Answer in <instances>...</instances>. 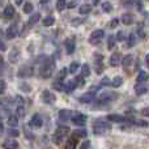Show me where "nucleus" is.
Here are the masks:
<instances>
[{"instance_id": "f257e3e1", "label": "nucleus", "mask_w": 149, "mask_h": 149, "mask_svg": "<svg viewBox=\"0 0 149 149\" xmlns=\"http://www.w3.org/2000/svg\"><path fill=\"white\" fill-rule=\"evenodd\" d=\"M55 71V62L52 58H46L45 62H42L41 68H39V76L42 79H49L52 76Z\"/></svg>"}, {"instance_id": "f03ea898", "label": "nucleus", "mask_w": 149, "mask_h": 149, "mask_svg": "<svg viewBox=\"0 0 149 149\" xmlns=\"http://www.w3.org/2000/svg\"><path fill=\"white\" fill-rule=\"evenodd\" d=\"M109 131H111V124L107 123V122H103L101 119L94 122L93 124V134L97 135V136H102V135H106Z\"/></svg>"}, {"instance_id": "7ed1b4c3", "label": "nucleus", "mask_w": 149, "mask_h": 149, "mask_svg": "<svg viewBox=\"0 0 149 149\" xmlns=\"http://www.w3.org/2000/svg\"><path fill=\"white\" fill-rule=\"evenodd\" d=\"M70 135V127L68 126H59L54 132V136H52V140H54L55 144L59 145L62 143V140L64 139L65 136Z\"/></svg>"}, {"instance_id": "20e7f679", "label": "nucleus", "mask_w": 149, "mask_h": 149, "mask_svg": "<svg viewBox=\"0 0 149 149\" xmlns=\"http://www.w3.org/2000/svg\"><path fill=\"white\" fill-rule=\"evenodd\" d=\"M41 100H42V102L46 103V105H54V103L56 102V95L50 92L49 89H45L41 94Z\"/></svg>"}, {"instance_id": "39448f33", "label": "nucleus", "mask_w": 149, "mask_h": 149, "mask_svg": "<svg viewBox=\"0 0 149 149\" xmlns=\"http://www.w3.org/2000/svg\"><path fill=\"white\" fill-rule=\"evenodd\" d=\"M116 98H118V94L115 92H103L98 97V103H109Z\"/></svg>"}, {"instance_id": "423d86ee", "label": "nucleus", "mask_w": 149, "mask_h": 149, "mask_svg": "<svg viewBox=\"0 0 149 149\" xmlns=\"http://www.w3.org/2000/svg\"><path fill=\"white\" fill-rule=\"evenodd\" d=\"M94 72L101 74L103 72V55L95 52L94 54Z\"/></svg>"}, {"instance_id": "0eeeda50", "label": "nucleus", "mask_w": 149, "mask_h": 149, "mask_svg": "<svg viewBox=\"0 0 149 149\" xmlns=\"http://www.w3.org/2000/svg\"><path fill=\"white\" fill-rule=\"evenodd\" d=\"M103 36H105V31H103L102 29H97V30H93L92 34L89 36V43H92V45L100 43V41L103 38Z\"/></svg>"}, {"instance_id": "6e6552de", "label": "nucleus", "mask_w": 149, "mask_h": 149, "mask_svg": "<svg viewBox=\"0 0 149 149\" xmlns=\"http://www.w3.org/2000/svg\"><path fill=\"white\" fill-rule=\"evenodd\" d=\"M8 102L9 100L4 98V100H0V119H4V118H9L10 116V110L8 107Z\"/></svg>"}, {"instance_id": "1a4fd4ad", "label": "nucleus", "mask_w": 149, "mask_h": 149, "mask_svg": "<svg viewBox=\"0 0 149 149\" xmlns=\"http://www.w3.org/2000/svg\"><path fill=\"white\" fill-rule=\"evenodd\" d=\"M71 122H72V124H74V126H84L86 123V115L82 113H73Z\"/></svg>"}, {"instance_id": "9d476101", "label": "nucleus", "mask_w": 149, "mask_h": 149, "mask_svg": "<svg viewBox=\"0 0 149 149\" xmlns=\"http://www.w3.org/2000/svg\"><path fill=\"white\" fill-rule=\"evenodd\" d=\"M18 34V26L17 24H12V25H9L7 28V30H5V38L7 39H13L16 38Z\"/></svg>"}, {"instance_id": "9b49d317", "label": "nucleus", "mask_w": 149, "mask_h": 149, "mask_svg": "<svg viewBox=\"0 0 149 149\" xmlns=\"http://www.w3.org/2000/svg\"><path fill=\"white\" fill-rule=\"evenodd\" d=\"M33 72H34L33 67H31V65L25 64V65H22V67L18 70L17 76L18 77H30V76H33Z\"/></svg>"}, {"instance_id": "f8f14e48", "label": "nucleus", "mask_w": 149, "mask_h": 149, "mask_svg": "<svg viewBox=\"0 0 149 149\" xmlns=\"http://www.w3.org/2000/svg\"><path fill=\"white\" fill-rule=\"evenodd\" d=\"M42 124H43V119H42V116L39 115V114H34V115L31 116L30 122H29V126H30L31 128H41Z\"/></svg>"}, {"instance_id": "ddd939ff", "label": "nucleus", "mask_w": 149, "mask_h": 149, "mask_svg": "<svg viewBox=\"0 0 149 149\" xmlns=\"http://www.w3.org/2000/svg\"><path fill=\"white\" fill-rule=\"evenodd\" d=\"M64 47H65V51H67L68 55H72L76 50V42H74L73 38H67L64 41Z\"/></svg>"}, {"instance_id": "4468645a", "label": "nucleus", "mask_w": 149, "mask_h": 149, "mask_svg": "<svg viewBox=\"0 0 149 149\" xmlns=\"http://www.w3.org/2000/svg\"><path fill=\"white\" fill-rule=\"evenodd\" d=\"M18 59H20V50H18L17 47H13L9 51L8 60H9V63H12V64H16V63L18 62Z\"/></svg>"}, {"instance_id": "2eb2a0df", "label": "nucleus", "mask_w": 149, "mask_h": 149, "mask_svg": "<svg viewBox=\"0 0 149 149\" xmlns=\"http://www.w3.org/2000/svg\"><path fill=\"white\" fill-rule=\"evenodd\" d=\"M94 97H95V92L94 90H89V92L84 93V94L79 98V101L82 103H90L93 100H94Z\"/></svg>"}, {"instance_id": "dca6fc26", "label": "nucleus", "mask_w": 149, "mask_h": 149, "mask_svg": "<svg viewBox=\"0 0 149 149\" xmlns=\"http://www.w3.org/2000/svg\"><path fill=\"white\" fill-rule=\"evenodd\" d=\"M72 116H73V111H71V110H65V109L60 110V111H59V114H58V118H59L62 122H67V120H70V119H72Z\"/></svg>"}, {"instance_id": "f3484780", "label": "nucleus", "mask_w": 149, "mask_h": 149, "mask_svg": "<svg viewBox=\"0 0 149 149\" xmlns=\"http://www.w3.org/2000/svg\"><path fill=\"white\" fill-rule=\"evenodd\" d=\"M107 120L113 122V123H123V122H127V118L123 115H119V114H109Z\"/></svg>"}, {"instance_id": "a211bd4d", "label": "nucleus", "mask_w": 149, "mask_h": 149, "mask_svg": "<svg viewBox=\"0 0 149 149\" xmlns=\"http://www.w3.org/2000/svg\"><path fill=\"white\" fill-rule=\"evenodd\" d=\"M122 60H123L122 55L119 52H114L110 56V65L111 67H118L119 64H122Z\"/></svg>"}, {"instance_id": "6ab92c4d", "label": "nucleus", "mask_w": 149, "mask_h": 149, "mask_svg": "<svg viewBox=\"0 0 149 149\" xmlns=\"http://www.w3.org/2000/svg\"><path fill=\"white\" fill-rule=\"evenodd\" d=\"M132 64H134V56H132V55H126V56L123 58V60H122V65H123V68L126 71H128Z\"/></svg>"}, {"instance_id": "aec40b11", "label": "nucleus", "mask_w": 149, "mask_h": 149, "mask_svg": "<svg viewBox=\"0 0 149 149\" xmlns=\"http://www.w3.org/2000/svg\"><path fill=\"white\" fill-rule=\"evenodd\" d=\"M17 147H18V143L15 139H7L3 143V148L4 149H17Z\"/></svg>"}, {"instance_id": "412c9836", "label": "nucleus", "mask_w": 149, "mask_h": 149, "mask_svg": "<svg viewBox=\"0 0 149 149\" xmlns=\"http://www.w3.org/2000/svg\"><path fill=\"white\" fill-rule=\"evenodd\" d=\"M41 20V13H33V15L30 16V18H29L28 20V24H26V26H28V28H31V26L33 25H36L37 22H38V21Z\"/></svg>"}, {"instance_id": "4be33fe9", "label": "nucleus", "mask_w": 149, "mask_h": 149, "mask_svg": "<svg viewBox=\"0 0 149 149\" xmlns=\"http://www.w3.org/2000/svg\"><path fill=\"white\" fill-rule=\"evenodd\" d=\"M149 80V73L145 71H140L136 77V84H145V81Z\"/></svg>"}, {"instance_id": "5701e85b", "label": "nucleus", "mask_w": 149, "mask_h": 149, "mask_svg": "<svg viewBox=\"0 0 149 149\" xmlns=\"http://www.w3.org/2000/svg\"><path fill=\"white\" fill-rule=\"evenodd\" d=\"M122 24H124V25H132L134 24V21H135V18H134V16L131 15V13H124V15H122Z\"/></svg>"}, {"instance_id": "b1692460", "label": "nucleus", "mask_w": 149, "mask_h": 149, "mask_svg": "<svg viewBox=\"0 0 149 149\" xmlns=\"http://www.w3.org/2000/svg\"><path fill=\"white\" fill-rule=\"evenodd\" d=\"M3 15H4V17L5 18H12L13 16H15V8H13V5H10V4H8L7 7L4 8V10H3Z\"/></svg>"}, {"instance_id": "393cba45", "label": "nucleus", "mask_w": 149, "mask_h": 149, "mask_svg": "<svg viewBox=\"0 0 149 149\" xmlns=\"http://www.w3.org/2000/svg\"><path fill=\"white\" fill-rule=\"evenodd\" d=\"M77 143H79V139H77V137H74L73 135H72V136L68 139V141H67V144H65V148L64 149H76Z\"/></svg>"}, {"instance_id": "a878e982", "label": "nucleus", "mask_w": 149, "mask_h": 149, "mask_svg": "<svg viewBox=\"0 0 149 149\" xmlns=\"http://www.w3.org/2000/svg\"><path fill=\"white\" fill-rule=\"evenodd\" d=\"M135 92H136L137 95L145 94V93L148 92V86L145 84H136L135 85Z\"/></svg>"}, {"instance_id": "bb28decb", "label": "nucleus", "mask_w": 149, "mask_h": 149, "mask_svg": "<svg viewBox=\"0 0 149 149\" xmlns=\"http://www.w3.org/2000/svg\"><path fill=\"white\" fill-rule=\"evenodd\" d=\"M8 124H9L13 130L17 128V126H18V116L16 115V114H10V116L8 118Z\"/></svg>"}, {"instance_id": "cd10ccee", "label": "nucleus", "mask_w": 149, "mask_h": 149, "mask_svg": "<svg viewBox=\"0 0 149 149\" xmlns=\"http://www.w3.org/2000/svg\"><path fill=\"white\" fill-rule=\"evenodd\" d=\"M90 10H92L90 4H82V5H80V8H79L80 15H88V13H90Z\"/></svg>"}, {"instance_id": "c85d7f7f", "label": "nucleus", "mask_w": 149, "mask_h": 149, "mask_svg": "<svg viewBox=\"0 0 149 149\" xmlns=\"http://www.w3.org/2000/svg\"><path fill=\"white\" fill-rule=\"evenodd\" d=\"M74 89H76V84H74L73 80H71V81L65 82V90H64L65 93H68V94H70V93H72Z\"/></svg>"}, {"instance_id": "c756f323", "label": "nucleus", "mask_w": 149, "mask_h": 149, "mask_svg": "<svg viewBox=\"0 0 149 149\" xmlns=\"http://www.w3.org/2000/svg\"><path fill=\"white\" fill-rule=\"evenodd\" d=\"M33 9H34V7H33V3L31 1H26V3H24V7H22V10H24V13H31L33 12Z\"/></svg>"}, {"instance_id": "7c9ffc66", "label": "nucleus", "mask_w": 149, "mask_h": 149, "mask_svg": "<svg viewBox=\"0 0 149 149\" xmlns=\"http://www.w3.org/2000/svg\"><path fill=\"white\" fill-rule=\"evenodd\" d=\"M52 86H54V89L59 90V92H64V90H65V84H64V82H62V81H59V80L54 81Z\"/></svg>"}, {"instance_id": "2f4dec72", "label": "nucleus", "mask_w": 149, "mask_h": 149, "mask_svg": "<svg viewBox=\"0 0 149 149\" xmlns=\"http://www.w3.org/2000/svg\"><path fill=\"white\" fill-rule=\"evenodd\" d=\"M42 24H43L45 26H52V25L55 24L54 16H47V17H45L43 21H42Z\"/></svg>"}, {"instance_id": "473e14b6", "label": "nucleus", "mask_w": 149, "mask_h": 149, "mask_svg": "<svg viewBox=\"0 0 149 149\" xmlns=\"http://www.w3.org/2000/svg\"><path fill=\"white\" fill-rule=\"evenodd\" d=\"M122 84H123V79H122L120 76L114 77L113 81H111V86H114V88H119V86H122Z\"/></svg>"}, {"instance_id": "72a5a7b5", "label": "nucleus", "mask_w": 149, "mask_h": 149, "mask_svg": "<svg viewBox=\"0 0 149 149\" xmlns=\"http://www.w3.org/2000/svg\"><path fill=\"white\" fill-rule=\"evenodd\" d=\"M115 42H116V37H114L113 34H111V36H109V38H107V49L109 50H113L114 46H115Z\"/></svg>"}, {"instance_id": "f704fd0d", "label": "nucleus", "mask_w": 149, "mask_h": 149, "mask_svg": "<svg viewBox=\"0 0 149 149\" xmlns=\"http://www.w3.org/2000/svg\"><path fill=\"white\" fill-rule=\"evenodd\" d=\"M72 135L74 137H77V139H80V137H86L88 132L85 130H76V131L72 132Z\"/></svg>"}, {"instance_id": "c9c22d12", "label": "nucleus", "mask_w": 149, "mask_h": 149, "mask_svg": "<svg viewBox=\"0 0 149 149\" xmlns=\"http://www.w3.org/2000/svg\"><path fill=\"white\" fill-rule=\"evenodd\" d=\"M73 81H74V84H76V88H82L85 85V80H84V77H82L81 74H80V76H77Z\"/></svg>"}, {"instance_id": "e433bc0d", "label": "nucleus", "mask_w": 149, "mask_h": 149, "mask_svg": "<svg viewBox=\"0 0 149 149\" xmlns=\"http://www.w3.org/2000/svg\"><path fill=\"white\" fill-rule=\"evenodd\" d=\"M90 74V67L88 64H82L81 65V76L82 77H88Z\"/></svg>"}, {"instance_id": "4c0bfd02", "label": "nucleus", "mask_w": 149, "mask_h": 149, "mask_svg": "<svg viewBox=\"0 0 149 149\" xmlns=\"http://www.w3.org/2000/svg\"><path fill=\"white\" fill-rule=\"evenodd\" d=\"M68 74V70L67 68H62V70L59 71V73H58V79L56 80H59V81H63V80L65 79V76Z\"/></svg>"}, {"instance_id": "58836bf2", "label": "nucleus", "mask_w": 149, "mask_h": 149, "mask_svg": "<svg viewBox=\"0 0 149 149\" xmlns=\"http://www.w3.org/2000/svg\"><path fill=\"white\" fill-rule=\"evenodd\" d=\"M135 43H136V36H135V33H131L128 36V42H127V46L132 47V46H135Z\"/></svg>"}, {"instance_id": "ea45409f", "label": "nucleus", "mask_w": 149, "mask_h": 149, "mask_svg": "<svg viewBox=\"0 0 149 149\" xmlns=\"http://www.w3.org/2000/svg\"><path fill=\"white\" fill-rule=\"evenodd\" d=\"M102 9H103V12L110 13L111 10H113V5H111V3H109V1H103L102 3Z\"/></svg>"}, {"instance_id": "a19ab883", "label": "nucleus", "mask_w": 149, "mask_h": 149, "mask_svg": "<svg viewBox=\"0 0 149 149\" xmlns=\"http://www.w3.org/2000/svg\"><path fill=\"white\" fill-rule=\"evenodd\" d=\"M65 8H67V1H64V0H60V1H56V9L59 10V12L64 10Z\"/></svg>"}, {"instance_id": "79ce46f5", "label": "nucleus", "mask_w": 149, "mask_h": 149, "mask_svg": "<svg viewBox=\"0 0 149 149\" xmlns=\"http://www.w3.org/2000/svg\"><path fill=\"white\" fill-rule=\"evenodd\" d=\"M79 67H80V64L77 62H72L70 64V73H74V72H77V70H79Z\"/></svg>"}, {"instance_id": "37998d69", "label": "nucleus", "mask_w": 149, "mask_h": 149, "mask_svg": "<svg viewBox=\"0 0 149 149\" xmlns=\"http://www.w3.org/2000/svg\"><path fill=\"white\" fill-rule=\"evenodd\" d=\"M16 115H17L18 118H24V116H25V109H24V106H20V107L17 106V109H16Z\"/></svg>"}, {"instance_id": "c03bdc74", "label": "nucleus", "mask_w": 149, "mask_h": 149, "mask_svg": "<svg viewBox=\"0 0 149 149\" xmlns=\"http://www.w3.org/2000/svg\"><path fill=\"white\" fill-rule=\"evenodd\" d=\"M134 124H136V126H139V127H148V122H145V120H137V119H135Z\"/></svg>"}, {"instance_id": "a18cd8bd", "label": "nucleus", "mask_w": 149, "mask_h": 149, "mask_svg": "<svg viewBox=\"0 0 149 149\" xmlns=\"http://www.w3.org/2000/svg\"><path fill=\"white\" fill-rule=\"evenodd\" d=\"M107 85H111V81L109 80V77H103L101 80V86H107Z\"/></svg>"}, {"instance_id": "49530a36", "label": "nucleus", "mask_w": 149, "mask_h": 149, "mask_svg": "<svg viewBox=\"0 0 149 149\" xmlns=\"http://www.w3.org/2000/svg\"><path fill=\"white\" fill-rule=\"evenodd\" d=\"M79 149H90V141H89V140H85L82 144H80Z\"/></svg>"}, {"instance_id": "de8ad7c7", "label": "nucleus", "mask_w": 149, "mask_h": 149, "mask_svg": "<svg viewBox=\"0 0 149 149\" xmlns=\"http://www.w3.org/2000/svg\"><path fill=\"white\" fill-rule=\"evenodd\" d=\"M137 34H139L140 38H145V31L141 25H139V28H137Z\"/></svg>"}, {"instance_id": "09e8293b", "label": "nucleus", "mask_w": 149, "mask_h": 149, "mask_svg": "<svg viewBox=\"0 0 149 149\" xmlns=\"http://www.w3.org/2000/svg\"><path fill=\"white\" fill-rule=\"evenodd\" d=\"M4 70H5V63H4V59L1 58V55H0V74L4 73Z\"/></svg>"}, {"instance_id": "8fccbe9b", "label": "nucleus", "mask_w": 149, "mask_h": 149, "mask_svg": "<svg viewBox=\"0 0 149 149\" xmlns=\"http://www.w3.org/2000/svg\"><path fill=\"white\" fill-rule=\"evenodd\" d=\"M116 41H119V42L124 41V33H123V30H119L118 31V34H116Z\"/></svg>"}, {"instance_id": "3c124183", "label": "nucleus", "mask_w": 149, "mask_h": 149, "mask_svg": "<svg viewBox=\"0 0 149 149\" xmlns=\"http://www.w3.org/2000/svg\"><path fill=\"white\" fill-rule=\"evenodd\" d=\"M8 134H9V136L10 137H17L18 136V131L17 130H8Z\"/></svg>"}, {"instance_id": "603ef678", "label": "nucleus", "mask_w": 149, "mask_h": 149, "mask_svg": "<svg viewBox=\"0 0 149 149\" xmlns=\"http://www.w3.org/2000/svg\"><path fill=\"white\" fill-rule=\"evenodd\" d=\"M16 102L18 103V107L20 106H24V98L21 95H16Z\"/></svg>"}, {"instance_id": "864d4df0", "label": "nucleus", "mask_w": 149, "mask_h": 149, "mask_svg": "<svg viewBox=\"0 0 149 149\" xmlns=\"http://www.w3.org/2000/svg\"><path fill=\"white\" fill-rule=\"evenodd\" d=\"M82 22H84V18H73L72 25L77 26V25H80V24H82Z\"/></svg>"}, {"instance_id": "5fc2aeb1", "label": "nucleus", "mask_w": 149, "mask_h": 149, "mask_svg": "<svg viewBox=\"0 0 149 149\" xmlns=\"http://www.w3.org/2000/svg\"><path fill=\"white\" fill-rule=\"evenodd\" d=\"M5 86H7V85H5V81H4V80L0 79V94H1V93H4Z\"/></svg>"}, {"instance_id": "6e6d98bb", "label": "nucleus", "mask_w": 149, "mask_h": 149, "mask_svg": "<svg viewBox=\"0 0 149 149\" xmlns=\"http://www.w3.org/2000/svg\"><path fill=\"white\" fill-rule=\"evenodd\" d=\"M77 4H79V3L77 1H67V8H74V7H77Z\"/></svg>"}, {"instance_id": "4d7b16f0", "label": "nucleus", "mask_w": 149, "mask_h": 149, "mask_svg": "<svg viewBox=\"0 0 149 149\" xmlns=\"http://www.w3.org/2000/svg\"><path fill=\"white\" fill-rule=\"evenodd\" d=\"M118 24H119V18H114V20L110 22V26H111V28H116V26H118Z\"/></svg>"}, {"instance_id": "13d9d810", "label": "nucleus", "mask_w": 149, "mask_h": 149, "mask_svg": "<svg viewBox=\"0 0 149 149\" xmlns=\"http://www.w3.org/2000/svg\"><path fill=\"white\" fill-rule=\"evenodd\" d=\"M141 114H143V115H145V116H149V107L143 109V110H141Z\"/></svg>"}, {"instance_id": "bf43d9fd", "label": "nucleus", "mask_w": 149, "mask_h": 149, "mask_svg": "<svg viewBox=\"0 0 149 149\" xmlns=\"http://www.w3.org/2000/svg\"><path fill=\"white\" fill-rule=\"evenodd\" d=\"M135 4L137 5V8H139V10H140V12H141V10H143V3H141V1H136V3H135Z\"/></svg>"}, {"instance_id": "052dcab7", "label": "nucleus", "mask_w": 149, "mask_h": 149, "mask_svg": "<svg viewBox=\"0 0 149 149\" xmlns=\"http://www.w3.org/2000/svg\"><path fill=\"white\" fill-rule=\"evenodd\" d=\"M3 132H4V126H3V123L0 122V136L3 135Z\"/></svg>"}, {"instance_id": "680f3d73", "label": "nucleus", "mask_w": 149, "mask_h": 149, "mask_svg": "<svg viewBox=\"0 0 149 149\" xmlns=\"http://www.w3.org/2000/svg\"><path fill=\"white\" fill-rule=\"evenodd\" d=\"M4 50H5V45L0 41V51H4Z\"/></svg>"}, {"instance_id": "e2e57ef3", "label": "nucleus", "mask_w": 149, "mask_h": 149, "mask_svg": "<svg viewBox=\"0 0 149 149\" xmlns=\"http://www.w3.org/2000/svg\"><path fill=\"white\" fill-rule=\"evenodd\" d=\"M145 64H147V67L149 68V54L145 56Z\"/></svg>"}, {"instance_id": "0e129e2a", "label": "nucleus", "mask_w": 149, "mask_h": 149, "mask_svg": "<svg viewBox=\"0 0 149 149\" xmlns=\"http://www.w3.org/2000/svg\"><path fill=\"white\" fill-rule=\"evenodd\" d=\"M15 4H16V5H24V3L21 1V0H16V1H15Z\"/></svg>"}, {"instance_id": "69168bd1", "label": "nucleus", "mask_w": 149, "mask_h": 149, "mask_svg": "<svg viewBox=\"0 0 149 149\" xmlns=\"http://www.w3.org/2000/svg\"><path fill=\"white\" fill-rule=\"evenodd\" d=\"M123 4H124V5H127V7H130V5H132V4H134V3H130V1H126V3H123Z\"/></svg>"}, {"instance_id": "338daca9", "label": "nucleus", "mask_w": 149, "mask_h": 149, "mask_svg": "<svg viewBox=\"0 0 149 149\" xmlns=\"http://www.w3.org/2000/svg\"><path fill=\"white\" fill-rule=\"evenodd\" d=\"M0 34H1V30H0Z\"/></svg>"}]
</instances>
